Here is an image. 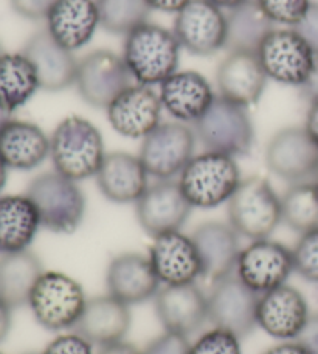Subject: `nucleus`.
<instances>
[{
    "label": "nucleus",
    "mask_w": 318,
    "mask_h": 354,
    "mask_svg": "<svg viewBox=\"0 0 318 354\" xmlns=\"http://www.w3.org/2000/svg\"><path fill=\"white\" fill-rule=\"evenodd\" d=\"M156 314L165 331L182 336L200 330L208 320V299L196 283L162 286L154 297Z\"/></svg>",
    "instance_id": "aec40b11"
},
{
    "label": "nucleus",
    "mask_w": 318,
    "mask_h": 354,
    "mask_svg": "<svg viewBox=\"0 0 318 354\" xmlns=\"http://www.w3.org/2000/svg\"><path fill=\"white\" fill-rule=\"evenodd\" d=\"M106 286L107 294L132 306L154 299L162 284L149 257L126 252L109 261L106 269Z\"/></svg>",
    "instance_id": "412c9836"
},
{
    "label": "nucleus",
    "mask_w": 318,
    "mask_h": 354,
    "mask_svg": "<svg viewBox=\"0 0 318 354\" xmlns=\"http://www.w3.org/2000/svg\"><path fill=\"white\" fill-rule=\"evenodd\" d=\"M208 2L213 3L214 6H218V8H221L222 11L224 10L230 11L233 8H236V6H239V5L249 2V0H208Z\"/></svg>",
    "instance_id": "8fccbe9b"
},
{
    "label": "nucleus",
    "mask_w": 318,
    "mask_h": 354,
    "mask_svg": "<svg viewBox=\"0 0 318 354\" xmlns=\"http://www.w3.org/2000/svg\"><path fill=\"white\" fill-rule=\"evenodd\" d=\"M46 21L53 39L75 53L92 41L100 27L97 0H58Z\"/></svg>",
    "instance_id": "bb28decb"
},
{
    "label": "nucleus",
    "mask_w": 318,
    "mask_h": 354,
    "mask_svg": "<svg viewBox=\"0 0 318 354\" xmlns=\"http://www.w3.org/2000/svg\"><path fill=\"white\" fill-rule=\"evenodd\" d=\"M267 80L256 53L228 52L216 72L219 97L244 107L258 103Z\"/></svg>",
    "instance_id": "5701e85b"
},
{
    "label": "nucleus",
    "mask_w": 318,
    "mask_h": 354,
    "mask_svg": "<svg viewBox=\"0 0 318 354\" xmlns=\"http://www.w3.org/2000/svg\"><path fill=\"white\" fill-rule=\"evenodd\" d=\"M281 219L290 230L306 233L318 227V183L297 182L281 196Z\"/></svg>",
    "instance_id": "473e14b6"
},
{
    "label": "nucleus",
    "mask_w": 318,
    "mask_h": 354,
    "mask_svg": "<svg viewBox=\"0 0 318 354\" xmlns=\"http://www.w3.org/2000/svg\"><path fill=\"white\" fill-rule=\"evenodd\" d=\"M173 33L185 52L213 56L225 48L227 16L208 0H189L176 15Z\"/></svg>",
    "instance_id": "ddd939ff"
},
{
    "label": "nucleus",
    "mask_w": 318,
    "mask_h": 354,
    "mask_svg": "<svg viewBox=\"0 0 318 354\" xmlns=\"http://www.w3.org/2000/svg\"><path fill=\"white\" fill-rule=\"evenodd\" d=\"M193 128L205 151L236 159L247 156L253 148L254 128L247 107L219 95Z\"/></svg>",
    "instance_id": "0eeeda50"
},
{
    "label": "nucleus",
    "mask_w": 318,
    "mask_h": 354,
    "mask_svg": "<svg viewBox=\"0 0 318 354\" xmlns=\"http://www.w3.org/2000/svg\"><path fill=\"white\" fill-rule=\"evenodd\" d=\"M44 272L42 261L33 252L0 254V300L11 309L27 306L31 290Z\"/></svg>",
    "instance_id": "c756f323"
},
{
    "label": "nucleus",
    "mask_w": 318,
    "mask_h": 354,
    "mask_svg": "<svg viewBox=\"0 0 318 354\" xmlns=\"http://www.w3.org/2000/svg\"><path fill=\"white\" fill-rule=\"evenodd\" d=\"M24 354H41V353H35V351H30V353H24Z\"/></svg>",
    "instance_id": "6e6d98bb"
},
{
    "label": "nucleus",
    "mask_w": 318,
    "mask_h": 354,
    "mask_svg": "<svg viewBox=\"0 0 318 354\" xmlns=\"http://www.w3.org/2000/svg\"><path fill=\"white\" fill-rule=\"evenodd\" d=\"M241 180L243 177L234 157L203 151L194 154L177 182L191 207L212 210L230 201Z\"/></svg>",
    "instance_id": "7ed1b4c3"
},
{
    "label": "nucleus",
    "mask_w": 318,
    "mask_h": 354,
    "mask_svg": "<svg viewBox=\"0 0 318 354\" xmlns=\"http://www.w3.org/2000/svg\"><path fill=\"white\" fill-rule=\"evenodd\" d=\"M191 344L187 336L165 331L146 345L142 354H189Z\"/></svg>",
    "instance_id": "58836bf2"
},
{
    "label": "nucleus",
    "mask_w": 318,
    "mask_h": 354,
    "mask_svg": "<svg viewBox=\"0 0 318 354\" xmlns=\"http://www.w3.org/2000/svg\"><path fill=\"white\" fill-rule=\"evenodd\" d=\"M41 219L27 194L0 196V254L28 250Z\"/></svg>",
    "instance_id": "c85d7f7f"
},
{
    "label": "nucleus",
    "mask_w": 318,
    "mask_h": 354,
    "mask_svg": "<svg viewBox=\"0 0 318 354\" xmlns=\"http://www.w3.org/2000/svg\"><path fill=\"white\" fill-rule=\"evenodd\" d=\"M295 272L292 249L270 238L256 239L241 249L234 274L256 294L283 286Z\"/></svg>",
    "instance_id": "f8f14e48"
},
{
    "label": "nucleus",
    "mask_w": 318,
    "mask_h": 354,
    "mask_svg": "<svg viewBox=\"0 0 318 354\" xmlns=\"http://www.w3.org/2000/svg\"><path fill=\"white\" fill-rule=\"evenodd\" d=\"M98 354H142V351L126 340H122V342L101 346Z\"/></svg>",
    "instance_id": "09e8293b"
},
{
    "label": "nucleus",
    "mask_w": 318,
    "mask_h": 354,
    "mask_svg": "<svg viewBox=\"0 0 318 354\" xmlns=\"http://www.w3.org/2000/svg\"><path fill=\"white\" fill-rule=\"evenodd\" d=\"M265 165L289 183L314 179L318 168V147L303 126L278 131L265 148Z\"/></svg>",
    "instance_id": "4468645a"
},
{
    "label": "nucleus",
    "mask_w": 318,
    "mask_h": 354,
    "mask_svg": "<svg viewBox=\"0 0 318 354\" xmlns=\"http://www.w3.org/2000/svg\"><path fill=\"white\" fill-rule=\"evenodd\" d=\"M106 154L100 129L78 115L64 118L50 136V159L55 171L72 180L97 176Z\"/></svg>",
    "instance_id": "f03ea898"
},
{
    "label": "nucleus",
    "mask_w": 318,
    "mask_h": 354,
    "mask_svg": "<svg viewBox=\"0 0 318 354\" xmlns=\"http://www.w3.org/2000/svg\"><path fill=\"white\" fill-rule=\"evenodd\" d=\"M87 300L75 278L58 270H46L31 290L27 306L44 330L66 333L78 325Z\"/></svg>",
    "instance_id": "39448f33"
},
{
    "label": "nucleus",
    "mask_w": 318,
    "mask_h": 354,
    "mask_svg": "<svg viewBox=\"0 0 318 354\" xmlns=\"http://www.w3.org/2000/svg\"><path fill=\"white\" fill-rule=\"evenodd\" d=\"M208 299V322L213 328H219L244 339L256 330L258 300L254 292L234 274L213 281Z\"/></svg>",
    "instance_id": "9d476101"
},
{
    "label": "nucleus",
    "mask_w": 318,
    "mask_h": 354,
    "mask_svg": "<svg viewBox=\"0 0 318 354\" xmlns=\"http://www.w3.org/2000/svg\"><path fill=\"white\" fill-rule=\"evenodd\" d=\"M152 10L160 12H168V15H177L189 0H146Z\"/></svg>",
    "instance_id": "c03bdc74"
},
{
    "label": "nucleus",
    "mask_w": 318,
    "mask_h": 354,
    "mask_svg": "<svg viewBox=\"0 0 318 354\" xmlns=\"http://www.w3.org/2000/svg\"><path fill=\"white\" fill-rule=\"evenodd\" d=\"M0 354H2V353H0Z\"/></svg>",
    "instance_id": "4d7b16f0"
},
{
    "label": "nucleus",
    "mask_w": 318,
    "mask_h": 354,
    "mask_svg": "<svg viewBox=\"0 0 318 354\" xmlns=\"http://www.w3.org/2000/svg\"><path fill=\"white\" fill-rule=\"evenodd\" d=\"M100 27L107 33L127 36L149 22L152 8L146 0H97Z\"/></svg>",
    "instance_id": "72a5a7b5"
},
{
    "label": "nucleus",
    "mask_w": 318,
    "mask_h": 354,
    "mask_svg": "<svg viewBox=\"0 0 318 354\" xmlns=\"http://www.w3.org/2000/svg\"><path fill=\"white\" fill-rule=\"evenodd\" d=\"M297 342H300L309 354H318V314H310L306 326L297 337Z\"/></svg>",
    "instance_id": "79ce46f5"
},
{
    "label": "nucleus",
    "mask_w": 318,
    "mask_h": 354,
    "mask_svg": "<svg viewBox=\"0 0 318 354\" xmlns=\"http://www.w3.org/2000/svg\"><path fill=\"white\" fill-rule=\"evenodd\" d=\"M21 53L31 62L44 91L59 92L75 86L80 61L46 28L31 35Z\"/></svg>",
    "instance_id": "6ab92c4d"
},
{
    "label": "nucleus",
    "mask_w": 318,
    "mask_h": 354,
    "mask_svg": "<svg viewBox=\"0 0 318 354\" xmlns=\"http://www.w3.org/2000/svg\"><path fill=\"white\" fill-rule=\"evenodd\" d=\"M263 354H309L304 346L297 340H286L278 345H273L272 348L265 350Z\"/></svg>",
    "instance_id": "a18cd8bd"
},
{
    "label": "nucleus",
    "mask_w": 318,
    "mask_h": 354,
    "mask_svg": "<svg viewBox=\"0 0 318 354\" xmlns=\"http://www.w3.org/2000/svg\"><path fill=\"white\" fill-rule=\"evenodd\" d=\"M228 224L250 241L269 238L281 219V198L269 180L259 176L243 179L227 202Z\"/></svg>",
    "instance_id": "423d86ee"
},
{
    "label": "nucleus",
    "mask_w": 318,
    "mask_h": 354,
    "mask_svg": "<svg viewBox=\"0 0 318 354\" xmlns=\"http://www.w3.org/2000/svg\"><path fill=\"white\" fill-rule=\"evenodd\" d=\"M39 80L22 53H5L0 58V106L12 113L39 91Z\"/></svg>",
    "instance_id": "2f4dec72"
},
{
    "label": "nucleus",
    "mask_w": 318,
    "mask_h": 354,
    "mask_svg": "<svg viewBox=\"0 0 318 354\" xmlns=\"http://www.w3.org/2000/svg\"><path fill=\"white\" fill-rule=\"evenodd\" d=\"M227 52L258 53L273 30V24L269 16L259 8L254 0H249L227 12Z\"/></svg>",
    "instance_id": "7c9ffc66"
},
{
    "label": "nucleus",
    "mask_w": 318,
    "mask_h": 354,
    "mask_svg": "<svg viewBox=\"0 0 318 354\" xmlns=\"http://www.w3.org/2000/svg\"><path fill=\"white\" fill-rule=\"evenodd\" d=\"M5 53H6L5 48H3V46H2V42H0V58H2V56H3Z\"/></svg>",
    "instance_id": "864d4df0"
},
{
    "label": "nucleus",
    "mask_w": 318,
    "mask_h": 354,
    "mask_svg": "<svg viewBox=\"0 0 318 354\" xmlns=\"http://www.w3.org/2000/svg\"><path fill=\"white\" fill-rule=\"evenodd\" d=\"M273 24L294 28L310 8V0H254Z\"/></svg>",
    "instance_id": "c9c22d12"
},
{
    "label": "nucleus",
    "mask_w": 318,
    "mask_h": 354,
    "mask_svg": "<svg viewBox=\"0 0 318 354\" xmlns=\"http://www.w3.org/2000/svg\"><path fill=\"white\" fill-rule=\"evenodd\" d=\"M292 254L297 274L309 283L318 284V227L300 235Z\"/></svg>",
    "instance_id": "f704fd0d"
},
{
    "label": "nucleus",
    "mask_w": 318,
    "mask_h": 354,
    "mask_svg": "<svg viewBox=\"0 0 318 354\" xmlns=\"http://www.w3.org/2000/svg\"><path fill=\"white\" fill-rule=\"evenodd\" d=\"M131 328V306L111 294L88 299L75 331L93 346L124 340Z\"/></svg>",
    "instance_id": "a878e982"
},
{
    "label": "nucleus",
    "mask_w": 318,
    "mask_h": 354,
    "mask_svg": "<svg viewBox=\"0 0 318 354\" xmlns=\"http://www.w3.org/2000/svg\"><path fill=\"white\" fill-rule=\"evenodd\" d=\"M149 261L162 286L193 284L203 277L202 264L191 235L169 232L152 238Z\"/></svg>",
    "instance_id": "a211bd4d"
},
{
    "label": "nucleus",
    "mask_w": 318,
    "mask_h": 354,
    "mask_svg": "<svg viewBox=\"0 0 318 354\" xmlns=\"http://www.w3.org/2000/svg\"><path fill=\"white\" fill-rule=\"evenodd\" d=\"M301 95L309 101V103L318 101V58L315 61L312 73H310V77L301 87Z\"/></svg>",
    "instance_id": "49530a36"
},
{
    "label": "nucleus",
    "mask_w": 318,
    "mask_h": 354,
    "mask_svg": "<svg viewBox=\"0 0 318 354\" xmlns=\"http://www.w3.org/2000/svg\"><path fill=\"white\" fill-rule=\"evenodd\" d=\"M12 309L6 305L5 301L0 300V344L8 337L12 325Z\"/></svg>",
    "instance_id": "de8ad7c7"
},
{
    "label": "nucleus",
    "mask_w": 318,
    "mask_h": 354,
    "mask_svg": "<svg viewBox=\"0 0 318 354\" xmlns=\"http://www.w3.org/2000/svg\"><path fill=\"white\" fill-rule=\"evenodd\" d=\"M310 317L309 305L304 295L288 283L259 295L256 322L270 337L297 340Z\"/></svg>",
    "instance_id": "f3484780"
},
{
    "label": "nucleus",
    "mask_w": 318,
    "mask_h": 354,
    "mask_svg": "<svg viewBox=\"0 0 318 354\" xmlns=\"http://www.w3.org/2000/svg\"><path fill=\"white\" fill-rule=\"evenodd\" d=\"M131 84L132 77L122 55L111 50H95L78 62L75 87L88 106L107 109Z\"/></svg>",
    "instance_id": "9b49d317"
},
{
    "label": "nucleus",
    "mask_w": 318,
    "mask_h": 354,
    "mask_svg": "<svg viewBox=\"0 0 318 354\" xmlns=\"http://www.w3.org/2000/svg\"><path fill=\"white\" fill-rule=\"evenodd\" d=\"M58 0H10L12 11L28 21L47 19L50 10Z\"/></svg>",
    "instance_id": "ea45409f"
},
{
    "label": "nucleus",
    "mask_w": 318,
    "mask_h": 354,
    "mask_svg": "<svg viewBox=\"0 0 318 354\" xmlns=\"http://www.w3.org/2000/svg\"><path fill=\"white\" fill-rule=\"evenodd\" d=\"M148 177L138 156L113 151L106 154L95 179L107 201L115 204H135L149 187Z\"/></svg>",
    "instance_id": "393cba45"
},
{
    "label": "nucleus",
    "mask_w": 318,
    "mask_h": 354,
    "mask_svg": "<svg viewBox=\"0 0 318 354\" xmlns=\"http://www.w3.org/2000/svg\"><path fill=\"white\" fill-rule=\"evenodd\" d=\"M11 120V113L6 112L2 106H0V131H2L3 126Z\"/></svg>",
    "instance_id": "603ef678"
},
{
    "label": "nucleus",
    "mask_w": 318,
    "mask_h": 354,
    "mask_svg": "<svg viewBox=\"0 0 318 354\" xmlns=\"http://www.w3.org/2000/svg\"><path fill=\"white\" fill-rule=\"evenodd\" d=\"M0 157L10 169L31 171L50 157V137L35 123L11 118L0 131Z\"/></svg>",
    "instance_id": "cd10ccee"
},
{
    "label": "nucleus",
    "mask_w": 318,
    "mask_h": 354,
    "mask_svg": "<svg viewBox=\"0 0 318 354\" xmlns=\"http://www.w3.org/2000/svg\"><path fill=\"white\" fill-rule=\"evenodd\" d=\"M180 50L173 30L146 22L124 36L122 58L137 84L152 87L177 72Z\"/></svg>",
    "instance_id": "f257e3e1"
},
{
    "label": "nucleus",
    "mask_w": 318,
    "mask_h": 354,
    "mask_svg": "<svg viewBox=\"0 0 318 354\" xmlns=\"http://www.w3.org/2000/svg\"><path fill=\"white\" fill-rule=\"evenodd\" d=\"M158 95L163 111L187 124H194L216 98L209 81L194 71L174 72L160 84Z\"/></svg>",
    "instance_id": "4be33fe9"
},
{
    "label": "nucleus",
    "mask_w": 318,
    "mask_h": 354,
    "mask_svg": "<svg viewBox=\"0 0 318 354\" xmlns=\"http://www.w3.org/2000/svg\"><path fill=\"white\" fill-rule=\"evenodd\" d=\"M25 194L35 204L41 225L48 232L70 235L84 221L86 196L78 182L55 169L36 176Z\"/></svg>",
    "instance_id": "20e7f679"
},
{
    "label": "nucleus",
    "mask_w": 318,
    "mask_h": 354,
    "mask_svg": "<svg viewBox=\"0 0 318 354\" xmlns=\"http://www.w3.org/2000/svg\"><path fill=\"white\" fill-rule=\"evenodd\" d=\"M267 78L278 84L303 87L312 73L317 56L295 28H275L258 50Z\"/></svg>",
    "instance_id": "6e6552de"
},
{
    "label": "nucleus",
    "mask_w": 318,
    "mask_h": 354,
    "mask_svg": "<svg viewBox=\"0 0 318 354\" xmlns=\"http://www.w3.org/2000/svg\"><path fill=\"white\" fill-rule=\"evenodd\" d=\"M312 180H315L317 183H318V168H317V171H315V176H314V179Z\"/></svg>",
    "instance_id": "5fc2aeb1"
},
{
    "label": "nucleus",
    "mask_w": 318,
    "mask_h": 354,
    "mask_svg": "<svg viewBox=\"0 0 318 354\" xmlns=\"http://www.w3.org/2000/svg\"><path fill=\"white\" fill-rule=\"evenodd\" d=\"M191 207L177 180H157L135 202L137 221L151 238L179 232L189 218Z\"/></svg>",
    "instance_id": "2eb2a0df"
},
{
    "label": "nucleus",
    "mask_w": 318,
    "mask_h": 354,
    "mask_svg": "<svg viewBox=\"0 0 318 354\" xmlns=\"http://www.w3.org/2000/svg\"><path fill=\"white\" fill-rule=\"evenodd\" d=\"M189 354H243V350L239 337L219 328H213L191 344Z\"/></svg>",
    "instance_id": "e433bc0d"
},
{
    "label": "nucleus",
    "mask_w": 318,
    "mask_h": 354,
    "mask_svg": "<svg viewBox=\"0 0 318 354\" xmlns=\"http://www.w3.org/2000/svg\"><path fill=\"white\" fill-rule=\"evenodd\" d=\"M162 101L151 86L131 84L106 109L107 120L117 134L143 138L151 134L162 118Z\"/></svg>",
    "instance_id": "dca6fc26"
},
{
    "label": "nucleus",
    "mask_w": 318,
    "mask_h": 354,
    "mask_svg": "<svg viewBox=\"0 0 318 354\" xmlns=\"http://www.w3.org/2000/svg\"><path fill=\"white\" fill-rule=\"evenodd\" d=\"M304 129L312 138V142L318 147V101L309 103V109L306 113V122H304Z\"/></svg>",
    "instance_id": "37998d69"
},
{
    "label": "nucleus",
    "mask_w": 318,
    "mask_h": 354,
    "mask_svg": "<svg viewBox=\"0 0 318 354\" xmlns=\"http://www.w3.org/2000/svg\"><path fill=\"white\" fill-rule=\"evenodd\" d=\"M294 28L308 42V46L312 48V52L318 58V2H312L306 15H304V17Z\"/></svg>",
    "instance_id": "a19ab883"
},
{
    "label": "nucleus",
    "mask_w": 318,
    "mask_h": 354,
    "mask_svg": "<svg viewBox=\"0 0 318 354\" xmlns=\"http://www.w3.org/2000/svg\"><path fill=\"white\" fill-rule=\"evenodd\" d=\"M203 277L212 281L230 275L236 269L241 254L238 232L228 223L208 221L191 233Z\"/></svg>",
    "instance_id": "b1692460"
},
{
    "label": "nucleus",
    "mask_w": 318,
    "mask_h": 354,
    "mask_svg": "<svg viewBox=\"0 0 318 354\" xmlns=\"http://www.w3.org/2000/svg\"><path fill=\"white\" fill-rule=\"evenodd\" d=\"M196 132L187 123H160L146 136L140 148V160L149 176L169 180L182 173L194 157Z\"/></svg>",
    "instance_id": "1a4fd4ad"
},
{
    "label": "nucleus",
    "mask_w": 318,
    "mask_h": 354,
    "mask_svg": "<svg viewBox=\"0 0 318 354\" xmlns=\"http://www.w3.org/2000/svg\"><path fill=\"white\" fill-rule=\"evenodd\" d=\"M8 167L5 165V162L0 157V193L3 192V188L6 185V179H8Z\"/></svg>",
    "instance_id": "3c124183"
},
{
    "label": "nucleus",
    "mask_w": 318,
    "mask_h": 354,
    "mask_svg": "<svg viewBox=\"0 0 318 354\" xmlns=\"http://www.w3.org/2000/svg\"><path fill=\"white\" fill-rule=\"evenodd\" d=\"M41 354H93V345L76 331L61 333Z\"/></svg>",
    "instance_id": "4c0bfd02"
}]
</instances>
